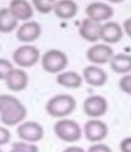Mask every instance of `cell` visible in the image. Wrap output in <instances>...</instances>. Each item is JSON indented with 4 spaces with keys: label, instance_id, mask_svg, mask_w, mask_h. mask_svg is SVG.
I'll use <instances>...</instances> for the list:
<instances>
[{
    "label": "cell",
    "instance_id": "cell-30",
    "mask_svg": "<svg viewBox=\"0 0 131 152\" xmlns=\"http://www.w3.org/2000/svg\"><path fill=\"white\" fill-rule=\"evenodd\" d=\"M8 152H23V151H22L21 149H19V148H14V147H12L11 150H10V151H8Z\"/></svg>",
    "mask_w": 131,
    "mask_h": 152
},
{
    "label": "cell",
    "instance_id": "cell-24",
    "mask_svg": "<svg viewBox=\"0 0 131 152\" xmlns=\"http://www.w3.org/2000/svg\"><path fill=\"white\" fill-rule=\"evenodd\" d=\"M12 147L17 148L23 152H39V148L34 143H29L25 141L15 142L12 144Z\"/></svg>",
    "mask_w": 131,
    "mask_h": 152
},
{
    "label": "cell",
    "instance_id": "cell-23",
    "mask_svg": "<svg viewBox=\"0 0 131 152\" xmlns=\"http://www.w3.org/2000/svg\"><path fill=\"white\" fill-rule=\"evenodd\" d=\"M119 86L123 93L131 96V74L124 75L119 81Z\"/></svg>",
    "mask_w": 131,
    "mask_h": 152
},
{
    "label": "cell",
    "instance_id": "cell-13",
    "mask_svg": "<svg viewBox=\"0 0 131 152\" xmlns=\"http://www.w3.org/2000/svg\"><path fill=\"white\" fill-rule=\"evenodd\" d=\"M124 35L122 26L113 21H109L102 25L101 40L107 44L118 43L121 41Z\"/></svg>",
    "mask_w": 131,
    "mask_h": 152
},
{
    "label": "cell",
    "instance_id": "cell-3",
    "mask_svg": "<svg viewBox=\"0 0 131 152\" xmlns=\"http://www.w3.org/2000/svg\"><path fill=\"white\" fill-rule=\"evenodd\" d=\"M56 136L65 142H76L82 137V129L77 121L71 119L63 118L54 124Z\"/></svg>",
    "mask_w": 131,
    "mask_h": 152
},
{
    "label": "cell",
    "instance_id": "cell-31",
    "mask_svg": "<svg viewBox=\"0 0 131 152\" xmlns=\"http://www.w3.org/2000/svg\"><path fill=\"white\" fill-rule=\"evenodd\" d=\"M108 1L111 2V3H113V4H119V3L123 2L124 0H108Z\"/></svg>",
    "mask_w": 131,
    "mask_h": 152
},
{
    "label": "cell",
    "instance_id": "cell-29",
    "mask_svg": "<svg viewBox=\"0 0 131 152\" xmlns=\"http://www.w3.org/2000/svg\"><path fill=\"white\" fill-rule=\"evenodd\" d=\"M62 152H86L83 148L77 147V146H70L66 148Z\"/></svg>",
    "mask_w": 131,
    "mask_h": 152
},
{
    "label": "cell",
    "instance_id": "cell-20",
    "mask_svg": "<svg viewBox=\"0 0 131 152\" xmlns=\"http://www.w3.org/2000/svg\"><path fill=\"white\" fill-rule=\"evenodd\" d=\"M18 20L12 15L8 7L0 9V33L9 34L18 26Z\"/></svg>",
    "mask_w": 131,
    "mask_h": 152
},
{
    "label": "cell",
    "instance_id": "cell-17",
    "mask_svg": "<svg viewBox=\"0 0 131 152\" xmlns=\"http://www.w3.org/2000/svg\"><path fill=\"white\" fill-rule=\"evenodd\" d=\"M53 11L57 17L63 20H69L76 15L78 6L74 0H58L56 2Z\"/></svg>",
    "mask_w": 131,
    "mask_h": 152
},
{
    "label": "cell",
    "instance_id": "cell-26",
    "mask_svg": "<svg viewBox=\"0 0 131 152\" xmlns=\"http://www.w3.org/2000/svg\"><path fill=\"white\" fill-rule=\"evenodd\" d=\"M11 140V132L4 126L0 125V146L7 144Z\"/></svg>",
    "mask_w": 131,
    "mask_h": 152
},
{
    "label": "cell",
    "instance_id": "cell-12",
    "mask_svg": "<svg viewBox=\"0 0 131 152\" xmlns=\"http://www.w3.org/2000/svg\"><path fill=\"white\" fill-rule=\"evenodd\" d=\"M102 23L95 22L88 17L84 18L79 27L80 36L88 42H96L101 40Z\"/></svg>",
    "mask_w": 131,
    "mask_h": 152
},
{
    "label": "cell",
    "instance_id": "cell-25",
    "mask_svg": "<svg viewBox=\"0 0 131 152\" xmlns=\"http://www.w3.org/2000/svg\"><path fill=\"white\" fill-rule=\"evenodd\" d=\"M86 152H112V150L108 145L98 142L92 145Z\"/></svg>",
    "mask_w": 131,
    "mask_h": 152
},
{
    "label": "cell",
    "instance_id": "cell-14",
    "mask_svg": "<svg viewBox=\"0 0 131 152\" xmlns=\"http://www.w3.org/2000/svg\"><path fill=\"white\" fill-rule=\"evenodd\" d=\"M83 78L88 85L94 87H99L106 84L108 75L102 68L95 65H90L84 69Z\"/></svg>",
    "mask_w": 131,
    "mask_h": 152
},
{
    "label": "cell",
    "instance_id": "cell-8",
    "mask_svg": "<svg viewBox=\"0 0 131 152\" xmlns=\"http://www.w3.org/2000/svg\"><path fill=\"white\" fill-rule=\"evenodd\" d=\"M109 108L108 101L105 97L95 95L85 98L83 104V109L84 113L93 119H98L103 116Z\"/></svg>",
    "mask_w": 131,
    "mask_h": 152
},
{
    "label": "cell",
    "instance_id": "cell-21",
    "mask_svg": "<svg viewBox=\"0 0 131 152\" xmlns=\"http://www.w3.org/2000/svg\"><path fill=\"white\" fill-rule=\"evenodd\" d=\"M56 2V0H32V4L35 9L43 15L49 14L51 11H53Z\"/></svg>",
    "mask_w": 131,
    "mask_h": 152
},
{
    "label": "cell",
    "instance_id": "cell-9",
    "mask_svg": "<svg viewBox=\"0 0 131 152\" xmlns=\"http://www.w3.org/2000/svg\"><path fill=\"white\" fill-rule=\"evenodd\" d=\"M113 56V49L108 44L103 43L94 44L86 51L87 59L93 65H104L110 63Z\"/></svg>",
    "mask_w": 131,
    "mask_h": 152
},
{
    "label": "cell",
    "instance_id": "cell-27",
    "mask_svg": "<svg viewBox=\"0 0 131 152\" xmlns=\"http://www.w3.org/2000/svg\"><path fill=\"white\" fill-rule=\"evenodd\" d=\"M121 152H131V137L124 138L119 143Z\"/></svg>",
    "mask_w": 131,
    "mask_h": 152
},
{
    "label": "cell",
    "instance_id": "cell-16",
    "mask_svg": "<svg viewBox=\"0 0 131 152\" xmlns=\"http://www.w3.org/2000/svg\"><path fill=\"white\" fill-rule=\"evenodd\" d=\"M9 10L18 21H29L33 15V9L27 0H11Z\"/></svg>",
    "mask_w": 131,
    "mask_h": 152
},
{
    "label": "cell",
    "instance_id": "cell-22",
    "mask_svg": "<svg viewBox=\"0 0 131 152\" xmlns=\"http://www.w3.org/2000/svg\"><path fill=\"white\" fill-rule=\"evenodd\" d=\"M14 69L13 63L7 58H0V80H6L10 71Z\"/></svg>",
    "mask_w": 131,
    "mask_h": 152
},
{
    "label": "cell",
    "instance_id": "cell-6",
    "mask_svg": "<svg viewBox=\"0 0 131 152\" xmlns=\"http://www.w3.org/2000/svg\"><path fill=\"white\" fill-rule=\"evenodd\" d=\"M18 137L25 142L36 143L44 137V129L37 121H27L20 124L16 129Z\"/></svg>",
    "mask_w": 131,
    "mask_h": 152
},
{
    "label": "cell",
    "instance_id": "cell-1",
    "mask_svg": "<svg viewBox=\"0 0 131 152\" xmlns=\"http://www.w3.org/2000/svg\"><path fill=\"white\" fill-rule=\"evenodd\" d=\"M27 116L24 104L12 95H0V120L6 126H15Z\"/></svg>",
    "mask_w": 131,
    "mask_h": 152
},
{
    "label": "cell",
    "instance_id": "cell-4",
    "mask_svg": "<svg viewBox=\"0 0 131 152\" xmlns=\"http://www.w3.org/2000/svg\"><path fill=\"white\" fill-rule=\"evenodd\" d=\"M68 64V58L63 51L51 49L47 50L41 57L42 69L50 74H59L63 72Z\"/></svg>",
    "mask_w": 131,
    "mask_h": 152
},
{
    "label": "cell",
    "instance_id": "cell-7",
    "mask_svg": "<svg viewBox=\"0 0 131 152\" xmlns=\"http://www.w3.org/2000/svg\"><path fill=\"white\" fill-rule=\"evenodd\" d=\"M84 133L87 140L98 143L107 137L109 128L104 121L99 119H91L84 124Z\"/></svg>",
    "mask_w": 131,
    "mask_h": 152
},
{
    "label": "cell",
    "instance_id": "cell-2",
    "mask_svg": "<svg viewBox=\"0 0 131 152\" xmlns=\"http://www.w3.org/2000/svg\"><path fill=\"white\" fill-rule=\"evenodd\" d=\"M76 108L74 96L68 94L54 96L46 104V112L54 118H65L70 115Z\"/></svg>",
    "mask_w": 131,
    "mask_h": 152
},
{
    "label": "cell",
    "instance_id": "cell-32",
    "mask_svg": "<svg viewBox=\"0 0 131 152\" xmlns=\"http://www.w3.org/2000/svg\"><path fill=\"white\" fill-rule=\"evenodd\" d=\"M0 152H3V150H2L1 148H0Z\"/></svg>",
    "mask_w": 131,
    "mask_h": 152
},
{
    "label": "cell",
    "instance_id": "cell-18",
    "mask_svg": "<svg viewBox=\"0 0 131 152\" xmlns=\"http://www.w3.org/2000/svg\"><path fill=\"white\" fill-rule=\"evenodd\" d=\"M111 69L117 74H128L131 71V55L125 53L114 54L110 61Z\"/></svg>",
    "mask_w": 131,
    "mask_h": 152
},
{
    "label": "cell",
    "instance_id": "cell-11",
    "mask_svg": "<svg viewBox=\"0 0 131 152\" xmlns=\"http://www.w3.org/2000/svg\"><path fill=\"white\" fill-rule=\"evenodd\" d=\"M85 14L88 18L102 23L113 16L114 9L103 2H92L86 7Z\"/></svg>",
    "mask_w": 131,
    "mask_h": 152
},
{
    "label": "cell",
    "instance_id": "cell-15",
    "mask_svg": "<svg viewBox=\"0 0 131 152\" xmlns=\"http://www.w3.org/2000/svg\"><path fill=\"white\" fill-rule=\"evenodd\" d=\"M5 81L9 90L14 91V92H21L27 87L29 83V77L23 69L14 68Z\"/></svg>",
    "mask_w": 131,
    "mask_h": 152
},
{
    "label": "cell",
    "instance_id": "cell-19",
    "mask_svg": "<svg viewBox=\"0 0 131 152\" xmlns=\"http://www.w3.org/2000/svg\"><path fill=\"white\" fill-rule=\"evenodd\" d=\"M56 82L64 87L67 88H79L83 83V77L76 71H63L57 74Z\"/></svg>",
    "mask_w": 131,
    "mask_h": 152
},
{
    "label": "cell",
    "instance_id": "cell-5",
    "mask_svg": "<svg viewBox=\"0 0 131 152\" xmlns=\"http://www.w3.org/2000/svg\"><path fill=\"white\" fill-rule=\"evenodd\" d=\"M41 58L39 49L33 45L24 44L18 47L13 53L14 62L20 68H31L37 64Z\"/></svg>",
    "mask_w": 131,
    "mask_h": 152
},
{
    "label": "cell",
    "instance_id": "cell-10",
    "mask_svg": "<svg viewBox=\"0 0 131 152\" xmlns=\"http://www.w3.org/2000/svg\"><path fill=\"white\" fill-rule=\"evenodd\" d=\"M41 32L42 29L39 23L35 21H27L18 27L16 38L23 43H31L40 38Z\"/></svg>",
    "mask_w": 131,
    "mask_h": 152
},
{
    "label": "cell",
    "instance_id": "cell-28",
    "mask_svg": "<svg viewBox=\"0 0 131 152\" xmlns=\"http://www.w3.org/2000/svg\"><path fill=\"white\" fill-rule=\"evenodd\" d=\"M123 31L131 38V18H127L123 23Z\"/></svg>",
    "mask_w": 131,
    "mask_h": 152
}]
</instances>
